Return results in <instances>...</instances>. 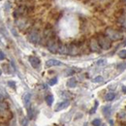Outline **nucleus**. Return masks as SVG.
<instances>
[{
  "mask_svg": "<svg viewBox=\"0 0 126 126\" xmlns=\"http://www.w3.org/2000/svg\"><path fill=\"white\" fill-rule=\"evenodd\" d=\"M96 39H97L98 45H99V47H101V49L107 50V49H110V47H111V41H110L106 35L99 34Z\"/></svg>",
  "mask_w": 126,
  "mask_h": 126,
  "instance_id": "obj_1",
  "label": "nucleus"
},
{
  "mask_svg": "<svg viewBox=\"0 0 126 126\" xmlns=\"http://www.w3.org/2000/svg\"><path fill=\"white\" fill-rule=\"evenodd\" d=\"M105 35L110 39V41L112 42H115V41H119L122 39V33L116 29H113V28H107L106 32H105Z\"/></svg>",
  "mask_w": 126,
  "mask_h": 126,
  "instance_id": "obj_2",
  "label": "nucleus"
},
{
  "mask_svg": "<svg viewBox=\"0 0 126 126\" xmlns=\"http://www.w3.org/2000/svg\"><path fill=\"white\" fill-rule=\"evenodd\" d=\"M11 115L10 108L7 103L0 101V117L2 118H8Z\"/></svg>",
  "mask_w": 126,
  "mask_h": 126,
  "instance_id": "obj_3",
  "label": "nucleus"
},
{
  "mask_svg": "<svg viewBox=\"0 0 126 126\" xmlns=\"http://www.w3.org/2000/svg\"><path fill=\"white\" fill-rule=\"evenodd\" d=\"M59 45H60L59 41H58L56 38H52V39H50V40L47 42V47L50 52H52V53H56V52H57V48H58V47H59Z\"/></svg>",
  "mask_w": 126,
  "mask_h": 126,
  "instance_id": "obj_4",
  "label": "nucleus"
},
{
  "mask_svg": "<svg viewBox=\"0 0 126 126\" xmlns=\"http://www.w3.org/2000/svg\"><path fill=\"white\" fill-rule=\"evenodd\" d=\"M28 41L32 44H37L40 41V35L37 30H32L28 33Z\"/></svg>",
  "mask_w": 126,
  "mask_h": 126,
  "instance_id": "obj_5",
  "label": "nucleus"
},
{
  "mask_svg": "<svg viewBox=\"0 0 126 126\" xmlns=\"http://www.w3.org/2000/svg\"><path fill=\"white\" fill-rule=\"evenodd\" d=\"M89 47H90V50L93 51V52H100V51H101V47H99L98 42H97V39H96L95 37L90 39Z\"/></svg>",
  "mask_w": 126,
  "mask_h": 126,
  "instance_id": "obj_6",
  "label": "nucleus"
},
{
  "mask_svg": "<svg viewBox=\"0 0 126 126\" xmlns=\"http://www.w3.org/2000/svg\"><path fill=\"white\" fill-rule=\"evenodd\" d=\"M28 60H29V62H30L32 67L35 68V69H38V68L40 67V65H41V61H40V59H39L37 56L30 55V56L28 57Z\"/></svg>",
  "mask_w": 126,
  "mask_h": 126,
  "instance_id": "obj_7",
  "label": "nucleus"
},
{
  "mask_svg": "<svg viewBox=\"0 0 126 126\" xmlns=\"http://www.w3.org/2000/svg\"><path fill=\"white\" fill-rule=\"evenodd\" d=\"M79 53V47L76 44H70L68 46V54L70 55H77Z\"/></svg>",
  "mask_w": 126,
  "mask_h": 126,
  "instance_id": "obj_8",
  "label": "nucleus"
},
{
  "mask_svg": "<svg viewBox=\"0 0 126 126\" xmlns=\"http://www.w3.org/2000/svg\"><path fill=\"white\" fill-rule=\"evenodd\" d=\"M69 105H70V101H63L61 103H58L57 105H56V107H55V109L54 110L55 111H60V110H64V109H66V108H68L69 107Z\"/></svg>",
  "mask_w": 126,
  "mask_h": 126,
  "instance_id": "obj_9",
  "label": "nucleus"
},
{
  "mask_svg": "<svg viewBox=\"0 0 126 126\" xmlns=\"http://www.w3.org/2000/svg\"><path fill=\"white\" fill-rule=\"evenodd\" d=\"M59 65H62V63L56 59H48L46 62L47 67H54V66H59Z\"/></svg>",
  "mask_w": 126,
  "mask_h": 126,
  "instance_id": "obj_10",
  "label": "nucleus"
},
{
  "mask_svg": "<svg viewBox=\"0 0 126 126\" xmlns=\"http://www.w3.org/2000/svg\"><path fill=\"white\" fill-rule=\"evenodd\" d=\"M57 52L60 54H68V46L60 44L58 48H57Z\"/></svg>",
  "mask_w": 126,
  "mask_h": 126,
  "instance_id": "obj_11",
  "label": "nucleus"
},
{
  "mask_svg": "<svg viewBox=\"0 0 126 126\" xmlns=\"http://www.w3.org/2000/svg\"><path fill=\"white\" fill-rule=\"evenodd\" d=\"M30 98H31V94L30 93H26L23 96V103L25 105V107L28 109L30 107Z\"/></svg>",
  "mask_w": 126,
  "mask_h": 126,
  "instance_id": "obj_12",
  "label": "nucleus"
},
{
  "mask_svg": "<svg viewBox=\"0 0 126 126\" xmlns=\"http://www.w3.org/2000/svg\"><path fill=\"white\" fill-rule=\"evenodd\" d=\"M80 71H81V69L73 67V68L68 69V70L66 71V74H67V76H71V75H74V74H76V73H78V72H80Z\"/></svg>",
  "mask_w": 126,
  "mask_h": 126,
  "instance_id": "obj_13",
  "label": "nucleus"
},
{
  "mask_svg": "<svg viewBox=\"0 0 126 126\" xmlns=\"http://www.w3.org/2000/svg\"><path fill=\"white\" fill-rule=\"evenodd\" d=\"M67 86H68V87H71V88L76 87V86H77V79H75V78L70 79L67 81Z\"/></svg>",
  "mask_w": 126,
  "mask_h": 126,
  "instance_id": "obj_14",
  "label": "nucleus"
},
{
  "mask_svg": "<svg viewBox=\"0 0 126 126\" xmlns=\"http://www.w3.org/2000/svg\"><path fill=\"white\" fill-rule=\"evenodd\" d=\"M103 112L105 114V116L109 117L110 114H111V107L110 106H106L103 108Z\"/></svg>",
  "mask_w": 126,
  "mask_h": 126,
  "instance_id": "obj_15",
  "label": "nucleus"
},
{
  "mask_svg": "<svg viewBox=\"0 0 126 126\" xmlns=\"http://www.w3.org/2000/svg\"><path fill=\"white\" fill-rule=\"evenodd\" d=\"M46 102L48 106H51L52 103H53V96L52 95H47L46 97Z\"/></svg>",
  "mask_w": 126,
  "mask_h": 126,
  "instance_id": "obj_16",
  "label": "nucleus"
},
{
  "mask_svg": "<svg viewBox=\"0 0 126 126\" xmlns=\"http://www.w3.org/2000/svg\"><path fill=\"white\" fill-rule=\"evenodd\" d=\"M114 98H115V94H114V93H111V92L106 94V96H105L106 101H112Z\"/></svg>",
  "mask_w": 126,
  "mask_h": 126,
  "instance_id": "obj_17",
  "label": "nucleus"
},
{
  "mask_svg": "<svg viewBox=\"0 0 126 126\" xmlns=\"http://www.w3.org/2000/svg\"><path fill=\"white\" fill-rule=\"evenodd\" d=\"M97 107H98V101L96 100V101L94 102V106H93V108L90 110V113H91V114H93L95 111H96V109H97Z\"/></svg>",
  "mask_w": 126,
  "mask_h": 126,
  "instance_id": "obj_18",
  "label": "nucleus"
},
{
  "mask_svg": "<svg viewBox=\"0 0 126 126\" xmlns=\"http://www.w3.org/2000/svg\"><path fill=\"white\" fill-rule=\"evenodd\" d=\"M56 82H57V78H56V77L48 80V84H49V85H51V86H52V85H54V84H56Z\"/></svg>",
  "mask_w": 126,
  "mask_h": 126,
  "instance_id": "obj_19",
  "label": "nucleus"
},
{
  "mask_svg": "<svg viewBox=\"0 0 126 126\" xmlns=\"http://www.w3.org/2000/svg\"><path fill=\"white\" fill-rule=\"evenodd\" d=\"M119 56L122 58V59H125L126 58V50L125 49H122L119 51Z\"/></svg>",
  "mask_w": 126,
  "mask_h": 126,
  "instance_id": "obj_20",
  "label": "nucleus"
},
{
  "mask_svg": "<svg viewBox=\"0 0 126 126\" xmlns=\"http://www.w3.org/2000/svg\"><path fill=\"white\" fill-rule=\"evenodd\" d=\"M101 81H103V77H101V76L93 79V82H101Z\"/></svg>",
  "mask_w": 126,
  "mask_h": 126,
  "instance_id": "obj_21",
  "label": "nucleus"
},
{
  "mask_svg": "<svg viewBox=\"0 0 126 126\" xmlns=\"http://www.w3.org/2000/svg\"><path fill=\"white\" fill-rule=\"evenodd\" d=\"M92 125H101V120L100 119H98V118H96V119H94L93 121H92Z\"/></svg>",
  "mask_w": 126,
  "mask_h": 126,
  "instance_id": "obj_22",
  "label": "nucleus"
},
{
  "mask_svg": "<svg viewBox=\"0 0 126 126\" xmlns=\"http://www.w3.org/2000/svg\"><path fill=\"white\" fill-rule=\"evenodd\" d=\"M118 117H119V118H123V119H124V118H125V110H123L122 111H120V112L118 113Z\"/></svg>",
  "mask_w": 126,
  "mask_h": 126,
  "instance_id": "obj_23",
  "label": "nucleus"
},
{
  "mask_svg": "<svg viewBox=\"0 0 126 126\" xmlns=\"http://www.w3.org/2000/svg\"><path fill=\"white\" fill-rule=\"evenodd\" d=\"M98 65H103V64H106V60L105 59H101V60H99L98 62H97Z\"/></svg>",
  "mask_w": 126,
  "mask_h": 126,
  "instance_id": "obj_24",
  "label": "nucleus"
},
{
  "mask_svg": "<svg viewBox=\"0 0 126 126\" xmlns=\"http://www.w3.org/2000/svg\"><path fill=\"white\" fill-rule=\"evenodd\" d=\"M5 58V54H4V52L3 51H1L0 50V60H3Z\"/></svg>",
  "mask_w": 126,
  "mask_h": 126,
  "instance_id": "obj_25",
  "label": "nucleus"
},
{
  "mask_svg": "<svg viewBox=\"0 0 126 126\" xmlns=\"http://www.w3.org/2000/svg\"><path fill=\"white\" fill-rule=\"evenodd\" d=\"M14 82H15V81H9V85H10L11 87H13V86L15 87V83H14Z\"/></svg>",
  "mask_w": 126,
  "mask_h": 126,
  "instance_id": "obj_26",
  "label": "nucleus"
},
{
  "mask_svg": "<svg viewBox=\"0 0 126 126\" xmlns=\"http://www.w3.org/2000/svg\"><path fill=\"white\" fill-rule=\"evenodd\" d=\"M2 98H3V97H2V95L0 94V101H1V100H2Z\"/></svg>",
  "mask_w": 126,
  "mask_h": 126,
  "instance_id": "obj_27",
  "label": "nucleus"
},
{
  "mask_svg": "<svg viewBox=\"0 0 126 126\" xmlns=\"http://www.w3.org/2000/svg\"><path fill=\"white\" fill-rule=\"evenodd\" d=\"M1 74H2V71H1V69H0V76H1Z\"/></svg>",
  "mask_w": 126,
  "mask_h": 126,
  "instance_id": "obj_28",
  "label": "nucleus"
},
{
  "mask_svg": "<svg viewBox=\"0 0 126 126\" xmlns=\"http://www.w3.org/2000/svg\"><path fill=\"white\" fill-rule=\"evenodd\" d=\"M122 1H123V2H125V0H122Z\"/></svg>",
  "mask_w": 126,
  "mask_h": 126,
  "instance_id": "obj_29",
  "label": "nucleus"
}]
</instances>
